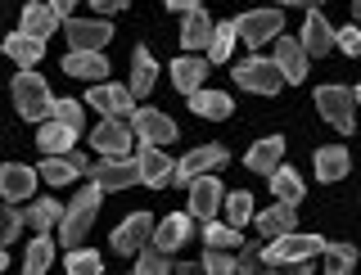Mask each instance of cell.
I'll return each mask as SVG.
<instances>
[{
    "label": "cell",
    "mask_w": 361,
    "mask_h": 275,
    "mask_svg": "<svg viewBox=\"0 0 361 275\" xmlns=\"http://www.w3.org/2000/svg\"><path fill=\"white\" fill-rule=\"evenodd\" d=\"M357 86H321L316 90V109H321V118L330 122L334 131H353V109H357Z\"/></svg>",
    "instance_id": "obj_3"
},
{
    "label": "cell",
    "mask_w": 361,
    "mask_h": 275,
    "mask_svg": "<svg viewBox=\"0 0 361 275\" xmlns=\"http://www.w3.org/2000/svg\"><path fill=\"white\" fill-rule=\"evenodd\" d=\"M195 5H199V0H167V9H176V14H190Z\"/></svg>",
    "instance_id": "obj_48"
},
{
    "label": "cell",
    "mask_w": 361,
    "mask_h": 275,
    "mask_svg": "<svg viewBox=\"0 0 361 275\" xmlns=\"http://www.w3.org/2000/svg\"><path fill=\"white\" fill-rule=\"evenodd\" d=\"M298 41H302V50H307V54H325L334 45V28L325 23L321 9H307V23H302V37Z\"/></svg>",
    "instance_id": "obj_19"
},
{
    "label": "cell",
    "mask_w": 361,
    "mask_h": 275,
    "mask_svg": "<svg viewBox=\"0 0 361 275\" xmlns=\"http://www.w3.org/2000/svg\"><path fill=\"white\" fill-rule=\"evenodd\" d=\"M73 176H77V167H73V158H68V154H50L41 163V181H45V185H68Z\"/></svg>",
    "instance_id": "obj_33"
},
{
    "label": "cell",
    "mask_w": 361,
    "mask_h": 275,
    "mask_svg": "<svg viewBox=\"0 0 361 275\" xmlns=\"http://www.w3.org/2000/svg\"><path fill=\"white\" fill-rule=\"evenodd\" d=\"M348 167H353V158H348L343 145H325L321 154H316V176L321 181H343Z\"/></svg>",
    "instance_id": "obj_24"
},
{
    "label": "cell",
    "mask_w": 361,
    "mask_h": 275,
    "mask_svg": "<svg viewBox=\"0 0 361 275\" xmlns=\"http://www.w3.org/2000/svg\"><path fill=\"white\" fill-rule=\"evenodd\" d=\"M77 135H82L77 127H68V122L50 118V122L41 127V135H37V140H41V149H45V154H68V149L77 145Z\"/></svg>",
    "instance_id": "obj_23"
},
{
    "label": "cell",
    "mask_w": 361,
    "mask_h": 275,
    "mask_svg": "<svg viewBox=\"0 0 361 275\" xmlns=\"http://www.w3.org/2000/svg\"><path fill=\"white\" fill-rule=\"evenodd\" d=\"M0 194H5V199H27V194H37V171L23 167V163H5L0 167Z\"/></svg>",
    "instance_id": "obj_18"
},
{
    "label": "cell",
    "mask_w": 361,
    "mask_h": 275,
    "mask_svg": "<svg viewBox=\"0 0 361 275\" xmlns=\"http://www.w3.org/2000/svg\"><path fill=\"white\" fill-rule=\"evenodd\" d=\"M63 267H68V275H99V271H104V262H99V253H95V248H68V262H63Z\"/></svg>",
    "instance_id": "obj_35"
},
{
    "label": "cell",
    "mask_w": 361,
    "mask_h": 275,
    "mask_svg": "<svg viewBox=\"0 0 361 275\" xmlns=\"http://www.w3.org/2000/svg\"><path fill=\"white\" fill-rule=\"evenodd\" d=\"M59 216H63V208L54 199H41V203H32L27 212H23V226H32L37 235H45L50 226H59Z\"/></svg>",
    "instance_id": "obj_32"
},
{
    "label": "cell",
    "mask_w": 361,
    "mask_h": 275,
    "mask_svg": "<svg viewBox=\"0 0 361 275\" xmlns=\"http://www.w3.org/2000/svg\"><path fill=\"white\" fill-rule=\"evenodd\" d=\"M208 37H212V23H208V14L195 5V9L185 14V28H180V45H185V50H199V45H208Z\"/></svg>",
    "instance_id": "obj_31"
},
{
    "label": "cell",
    "mask_w": 361,
    "mask_h": 275,
    "mask_svg": "<svg viewBox=\"0 0 361 275\" xmlns=\"http://www.w3.org/2000/svg\"><path fill=\"white\" fill-rule=\"evenodd\" d=\"M14 104H18V113L27 122H37V118H50L54 95H50V86H45L37 73H18L14 77Z\"/></svg>",
    "instance_id": "obj_5"
},
{
    "label": "cell",
    "mask_w": 361,
    "mask_h": 275,
    "mask_svg": "<svg viewBox=\"0 0 361 275\" xmlns=\"http://www.w3.org/2000/svg\"><path fill=\"white\" fill-rule=\"evenodd\" d=\"M18 231H23V216H18L14 208H5V203H0V248H5Z\"/></svg>",
    "instance_id": "obj_43"
},
{
    "label": "cell",
    "mask_w": 361,
    "mask_h": 275,
    "mask_svg": "<svg viewBox=\"0 0 361 275\" xmlns=\"http://www.w3.org/2000/svg\"><path fill=\"white\" fill-rule=\"evenodd\" d=\"M63 73L82 77V82H104V77H109V59L99 50H68L63 54Z\"/></svg>",
    "instance_id": "obj_15"
},
{
    "label": "cell",
    "mask_w": 361,
    "mask_h": 275,
    "mask_svg": "<svg viewBox=\"0 0 361 275\" xmlns=\"http://www.w3.org/2000/svg\"><path fill=\"white\" fill-rule=\"evenodd\" d=\"M90 176H95L99 190H131V185H140V163L127 154H109L99 163H90Z\"/></svg>",
    "instance_id": "obj_6"
},
{
    "label": "cell",
    "mask_w": 361,
    "mask_h": 275,
    "mask_svg": "<svg viewBox=\"0 0 361 275\" xmlns=\"http://www.w3.org/2000/svg\"><path fill=\"white\" fill-rule=\"evenodd\" d=\"M90 104H95L99 113H104V118H122V122H127L131 118V90L127 86H104V82H95V86H90Z\"/></svg>",
    "instance_id": "obj_14"
},
{
    "label": "cell",
    "mask_w": 361,
    "mask_h": 275,
    "mask_svg": "<svg viewBox=\"0 0 361 275\" xmlns=\"http://www.w3.org/2000/svg\"><path fill=\"white\" fill-rule=\"evenodd\" d=\"M190 109L199 113V118H208V122H221V118H231V95H221V90H190Z\"/></svg>",
    "instance_id": "obj_22"
},
{
    "label": "cell",
    "mask_w": 361,
    "mask_h": 275,
    "mask_svg": "<svg viewBox=\"0 0 361 275\" xmlns=\"http://www.w3.org/2000/svg\"><path fill=\"white\" fill-rule=\"evenodd\" d=\"M316 257H325V271H334V275L353 271V262H357L353 244H321V253H316Z\"/></svg>",
    "instance_id": "obj_37"
},
{
    "label": "cell",
    "mask_w": 361,
    "mask_h": 275,
    "mask_svg": "<svg viewBox=\"0 0 361 275\" xmlns=\"http://www.w3.org/2000/svg\"><path fill=\"white\" fill-rule=\"evenodd\" d=\"M172 77H176V90H180V95H190V90L203 86V77H208V63L195 59V54H180V59L172 63Z\"/></svg>",
    "instance_id": "obj_26"
},
{
    "label": "cell",
    "mask_w": 361,
    "mask_h": 275,
    "mask_svg": "<svg viewBox=\"0 0 361 275\" xmlns=\"http://www.w3.org/2000/svg\"><path fill=\"white\" fill-rule=\"evenodd\" d=\"M9 267V257H5V248H0V271H5Z\"/></svg>",
    "instance_id": "obj_50"
},
{
    "label": "cell",
    "mask_w": 361,
    "mask_h": 275,
    "mask_svg": "<svg viewBox=\"0 0 361 275\" xmlns=\"http://www.w3.org/2000/svg\"><path fill=\"white\" fill-rule=\"evenodd\" d=\"M203 239H208V248H235V244H240V231H235L231 221L217 226V216H208V226H203Z\"/></svg>",
    "instance_id": "obj_40"
},
{
    "label": "cell",
    "mask_w": 361,
    "mask_h": 275,
    "mask_svg": "<svg viewBox=\"0 0 361 275\" xmlns=\"http://www.w3.org/2000/svg\"><path fill=\"white\" fill-rule=\"evenodd\" d=\"M90 145H95V154H127L131 149V127L122 118H109V122H99L95 131H90Z\"/></svg>",
    "instance_id": "obj_16"
},
{
    "label": "cell",
    "mask_w": 361,
    "mask_h": 275,
    "mask_svg": "<svg viewBox=\"0 0 361 275\" xmlns=\"http://www.w3.org/2000/svg\"><path fill=\"white\" fill-rule=\"evenodd\" d=\"M267 176H271V194H276L280 203H298L302 199V181H298L293 167H271Z\"/></svg>",
    "instance_id": "obj_30"
},
{
    "label": "cell",
    "mask_w": 361,
    "mask_h": 275,
    "mask_svg": "<svg viewBox=\"0 0 361 275\" xmlns=\"http://www.w3.org/2000/svg\"><path fill=\"white\" fill-rule=\"evenodd\" d=\"M50 257H54V244H50L45 235H37V239L27 244V262H23V267H27V275H41L45 267H50Z\"/></svg>",
    "instance_id": "obj_39"
},
{
    "label": "cell",
    "mask_w": 361,
    "mask_h": 275,
    "mask_svg": "<svg viewBox=\"0 0 361 275\" xmlns=\"http://www.w3.org/2000/svg\"><path fill=\"white\" fill-rule=\"evenodd\" d=\"M135 271H140V275H163V271H172V257H167L163 253V248H149V244H145V248H135Z\"/></svg>",
    "instance_id": "obj_36"
},
{
    "label": "cell",
    "mask_w": 361,
    "mask_h": 275,
    "mask_svg": "<svg viewBox=\"0 0 361 275\" xmlns=\"http://www.w3.org/2000/svg\"><path fill=\"white\" fill-rule=\"evenodd\" d=\"M50 9L63 18V14H73V9H77V0H50Z\"/></svg>",
    "instance_id": "obj_47"
},
{
    "label": "cell",
    "mask_w": 361,
    "mask_h": 275,
    "mask_svg": "<svg viewBox=\"0 0 361 275\" xmlns=\"http://www.w3.org/2000/svg\"><path fill=\"white\" fill-rule=\"evenodd\" d=\"M50 118H59V122H68V127L82 131V104H77V99H54V104H50Z\"/></svg>",
    "instance_id": "obj_42"
},
{
    "label": "cell",
    "mask_w": 361,
    "mask_h": 275,
    "mask_svg": "<svg viewBox=\"0 0 361 275\" xmlns=\"http://www.w3.org/2000/svg\"><path fill=\"white\" fill-rule=\"evenodd\" d=\"M221 203H226V216H231L235 231L248 226V216H253V194H248V190H235L231 199H221Z\"/></svg>",
    "instance_id": "obj_38"
},
{
    "label": "cell",
    "mask_w": 361,
    "mask_h": 275,
    "mask_svg": "<svg viewBox=\"0 0 361 275\" xmlns=\"http://www.w3.org/2000/svg\"><path fill=\"white\" fill-rule=\"evenodd\" d=\"M190 185V216H199V221H208V216H217V208H221V185H217V176H190L185 181Z\"/></svg>",
    "instance_id": "obj_8"
},
{
    "label": "cell",
    "mask_w": 361,
    "mask_h": 275,
    "mask_svg": "<svg viewBox=\"0 0 361 275\" xmlns=\"http://www.w3.org/2000/svg\"><path fill=\"white\" fill-rule=\"evenodd\" d=\"M231 50H235V23H217L212 37H208V59L212 63H226V59H231Z\"/></svg>",
    "instance_id": "obj_34"
},
{
    "label": "cell",
    "mask_w": 361,
    "mask_h": 275,
    "mask_svg": "<svg viewBox=\"0 0 361 275\" xmlns=\"http://www.w3.org/2000/svg\"><path fill=\"white\" fill-rule=\"evenodd\" d=\"M154 82H158V63H154V54L140 45V50H135V59H131V99L135 95H149Z\"/></svg>",
    "instance_id": "obj_25"
},
{
    "label": "cell",
    "mask_w": 361,
    "mask_h": 275,
    "mask_svg": "<svg viewBox=\"0 0 361 275\" xmlns=\"http://www.w3.org/2000/svg\"><path fill=\"white\" fill-rule=\"evenodd\" d=\"M5 54H9L14 63L32 68V63H41V54H45V41L27 37V32H14V37H5Z\"/></svg>",
    "instance_id": "obj_27"
},
{
    "label": "cell",
    "mask_w": 361,
    "mask_h": 275,
    "mask_svg": "<svg viewBox=\"0 0 361 275\" xmlns=\"http://www.w3.org/2000/svg\"><path fill=\"white\" fill-rule=\"evenodd\" d=\"M276 5H302V9H316L321 0H276Z\"/></svg>",
    "instance_id": "obj_49"
},
{
    "label": "cell",
    "mask_w": 361,
    "mask_h": 275,
    "mask_svg": "<svg viewBox=\"0 0 361 275\" xmlns=\"http://www.w3.org/2000/svg\"><path fill=\"white\" fill-rule=\"evenodd\" d=\"M321 244L325 239L321 235H298V231H285V235H276L271 239V248H262V267H271V271H285V267H293V271H307V262L321 253Z\"/></svg>",
    "instance_id": "obj_1"
},
{
    "label": "cell",
    "mask_w": 361,
    "mask_h": 275,
    "mask_svg": "<svg viewBox=\"0 0 361 275\" xmlns=\"http://www.w3.org/2000/svg\"><path fill=\"white\" fill-rule=\"evenodd\" d=\"M280 154H285V140L280 135H267V140H257L253 149H248V171H271V167H280Z\"/></svg>",
    "instance_id": "obj_28"
},
{
    "label": "cell",
    "mask_w": 361,
    "mask_h": 275,
    "mask_svg": "<svg viewBox=\"0 0 361 275\" xmlns=\"http://www.w3.org/2000/svg\"><path fill=\"white\" fill-rule=\"evenodd\" d=\"M298 226V216H293V203H276L271 212H257V231H262L267 239H276V235H285Z\"/></svg>",
    "instance_id": "obj_29"
},
{
    "label": "cell",
    "mask_w": 361,
    "mask_h": 275,
    "mask_svg": "<svg viewBox=\"0 0 361 275\" xmlns=\"http://www.w3.org/2000/svg\"><path fill=\"white\" fill-rule=\"evenodd\" d=\"M95 212H99V185L77 190V194H73V203H68L63 216H59V239H63L68 248L82 244V239L90 235V226H95Z\"/></svg>",
    "instance_id": "obj_2"
},
{
    "label": "cell",
    "mask_w": 361,
    "mask_h": 275,
    "mask_svg": "<svg viewBox=\"0 0 361 275\" xmlns=\"http://www.w3.org/2000/svg\"><path fill=\"white\" fill-rule=\"evenodd\" d=\"M199 267L212 271V275H231L235 271V257H226V248H208V253L199 257Z\"/></svg>",
    "instance_id": "obj_41"
},
{
    "label": "cell",
    "mask_w": 361,
    "mask_h": 275,
    "mask_svg": "<svg viewBox=\"0 0 361 275\" xmlns=\"http://www.w3.org/2000/svg\"><path fill=\"white\" fill-rule=\"evenodd\" d=\"M185 239H190V216L185 212H172L167 221H154V248L176 253V248H185Z\"/></svg>",
    "instance_id": "obj_17"
},
{
    "label": "cell",
    "mask_w": 361,
    "mask_h": 275,
    "mask_svg": "<svg viewBox=\"0 0 361 275\" xmlns=\"http://www.w3.org/2000/svg\"><path fill=\"white\" fill-rule=\"evenodd\" d=\"M131 131L140 135V145H167V140H176V122L167 118V113H158V109L131 113Z\"/></svg>",
    "instance_id": "obj_11"
},
{
    "label": "cell",
    "mask_w": 361,
    "mask_h": 275,
    "mask_svg": "<svg viewBox=\"0 0 361 275\" xmlns=\"http://www.w3.org/2000/svg\"><path fill=\"white\" fill-rule=\"evenodd\" d=\"M68 45L73 50H104L113 41V28L109 23H95V18H68Z\"/></svg>",
    "instance_id": "obj_12"
},
{
    "label": "cell",
    "mask_w": 361,
    "mask_h": 275,
    "mask_svg": "<svg viewBox=\"0 0 361 275\" xmlns=\"http://www.w3.org/2000/svg\"><path fill=\"white\" fill-rule=\"evenodd\" d=\"M235 82H240L244 90H253V95H276L280 86H285V77H280V68L271 63V59H244V63H235Z\"/></svg>",
    "instance_id": "obj_7"
},
{
    "label": "cell",
    "mask_w": 361,
    "mask_h": 275,
    "mask_svg": "<svg viewBox=\"0 0 361 275\" xmlns=\"http://www.w3.org/2000/svg\"><path fill=\"white\" fill-rule=\"evenodd\" d=\"M54 28H59V14L50 9V0H32V5L23 9V28H18V32H27V37L45 41Z\"/></svg>",
    "instance_id": "obj_20"
},
{
    "label": "cell",
    "mask_w": 361,
    "mask_h": 275,
    "mask_svg": "<svg viewBox=\"0 0 361 275\" xmlns=\"http://www.w3.org/2000/svg\"><path fill=\"white\" fill-rule=\"evenodd\" d=\"M95 9H104V14H113V9H127V0H90Z\"/></svg>",
    "instance_id": "obj_46"
},
{
    "label": "cell",
    "mask_w": 361,
    "mask_h": 275,
    "mask_svg": "<svg viewBox=\"0 0 361 275\" xmlns=\"http://www.w3.org/2000/svg\"><path fill=\"white\" fill-rule=\"evenodd\" d=\"M154 239V216L149 212H131L127 221L118 226V231H113V253H135V248H145Z\"/></svg>",
    "instance_id": "obj_9"
},
{
    "label": "cell",
    "mask_w": 361,
    "mask_h": 275,
    "mask_svg": "<svg viewBox=\"0 0 361 275\" xmlns=\"http://www.w3.org/2000/svg\"><path fill=\"white\" fill-rule=\"evenodd\" d=\"M221 167H226V149H221V145H203V149H195V154H185L180 163H172V181H180V185H185L190 176L221 171Z\"/></svg>",
    "instance_id": "obj_10"
},
{
    "label": "cell",
    "mask_w": 361,
    "mask_h": 275,
    "mask_svg": "<svg viewBox=\"0 0 361 275\" xmlns=\"http://www.w3.org/2000/svg\"><path fill=\"white\" fill-rule=\"evenodd\" d=\"M257 253H262V248H244V253L235 257V271H253V267H262V257H257Z\"/></svg>",
    "instance_id": "obj_45"
},
{
    "label": "cell",
    "mask_w": 361,
    "mask_h": 275,
    "mask_svg": "<svg viewBox=\"0 0 361 275\" xmlns=\"http://www.w3.org/2000/svg\"><path fill=\"white\" fill-rule=\"evenodd\" d=\"M334 45L343 54H361V32L357 28H343V32H334Z\"/></svg>",
    "instance_id": "obj_44"
},
{
    "label": "cell",
    "mask_w": 361,
    "mask_h": 275,
    "mask_svg": "<svg viewBox=\"0 0 361 275\" xmlns=\"http://www.w3.org/2000/svg\"><path fill=\"white\" fill-rule=\"evenodd\" d=\"M135 163H140V181H145V185L158 190V185H167V181H172V158L158 154V145H145Z\"/></svg>",
    "instance_id": "obj_21"
},
{
    "label": "cell",
    "mask_w": 361,
    "mask_h": 275,
    "mask_svg": "<svg viewBox=\"0 0 361 275\" xmlns=\"http://www.w3.org/2000/svg\"><path fill=\"white\" fill-rule=\"evenodd\" d=\"M307 59H312V54L302 50V41L280 37V41H276V59H271V63H276V68H280V77H285V82L293 86V82H302V77H307Z\"/></svg>",
    "instance_id": "obj_13"
},
{
    "label": "cell",
    "mask_w": 361,
    "mask_h": 275,
    "mask_svg": "<svg viewBox=\"0 0 361 275\" xmlns=\"http://www.w3.org/2000/svg\"><path fill=\"white\" fill-rule=\"evenodd\" d=\"M280 28H285V14H280V9H248V14L235 18V41L267 45V41L280 37Z\"/></svg>",
    "instance_id": "obj_4"
}]
</instances>
